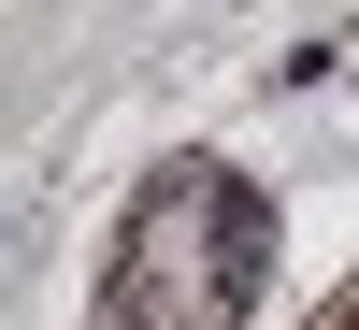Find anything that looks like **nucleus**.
<instances>
[{
  "mask_svg": "<svg viewBox=\"0 0 359 330\" xmlns=\"http://www.w3.org/2000/svg\"><path fill=\"white\" fill-rule=\"evenodd\" d=\"M273 273V216H259L245 172L216 158H172L158 187L130 201V245H115V287H101V330H230Z\"/></svg>",
  "mask_w": 359,
  "mask_h": 330,
  "instance_id": "1",
  "label": "nucleus"
},
{
  "mask_svg": "<svg viewBox=\"0 0 359 330\" xmlns=\"http://www.w3.org/2000/svg\"><path fill=\"white\" fill-rule=\"evenodd\" d=\"M331 330H359V287H345V302H331Z\"/></svg>",
  "mask_w": 359,
  "mask_h": 330,
  "instance_id": "2",
  "label": "nucleus"
}]
</instances>
